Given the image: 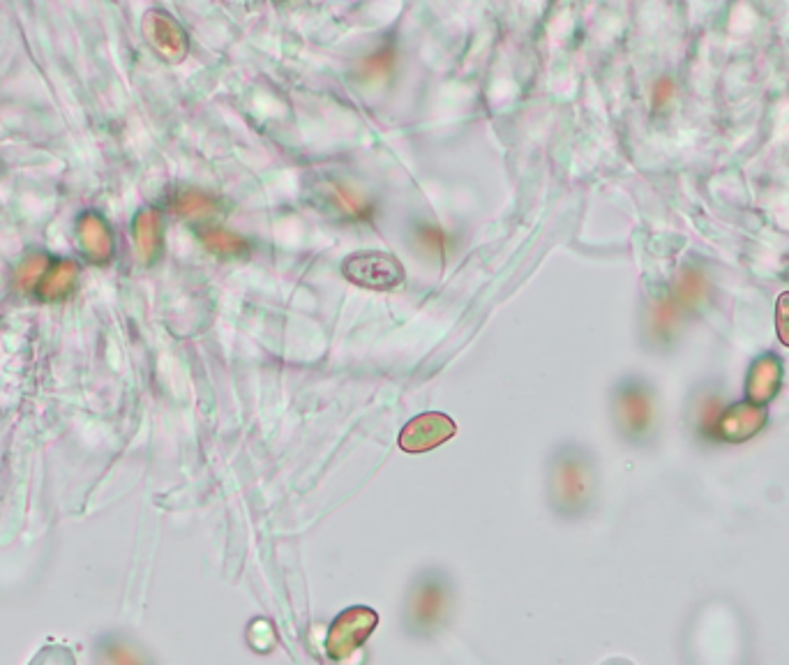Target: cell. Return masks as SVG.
<instances>
[{
	"mask_svg": "<svg viewBox=\"0 0 789 665\" xmlns=\"http://www.w3.org/2000/svg\"><path fill=\"white\" fill-rule=\"evenodd\" d=\"M552 504L566 515L582 513L593 497V469L580 448L568 446L552 465Z\"/></svg>",
	"mask_w": 789,
	"mask_h": 665,
	"instance_id": "1",
	"label": "cell"
},
{
	"mask_svg": "<svg viewBox=\"0 0 789 665\" xmlns=\"http://www.w3.org/2000/svg\"><path fill=\"white\" fill-rule=\"evenodd\" d=\"M342 273L353 285L372 291H390L404 282L402 261L388 252L365 250L349 254L342 264Z\"/></svg>",
	"mask_w": 789,
	"mask_h": 665,
	"instance_id": "2",
	"label": "cell"
},
{
	"mask_svg": "<svg viewBox=\"0 0 789 665\" xmlns=\"http://www.w3.org/2000/svg\"><path fill=\"white\" fill-rule=\"evenodd\" d=\"M614 418L623 437L640 442L653 425V395L640 379H628L614 393Z\"/></svg>",
	"mask_w": 789,
	"mask_h": 665,
	"instance_id": "3",
	"label": "cell"
},
{
	"mask_svg": "<svg viewBox=\"0 0 789 665\" xmlns=\"http://www.w3.org/2000/svg\"><path fill=\"white\" fill-rule=\"evenodd\" d=\"M77 266L70 261H49L42 257L28 259L19 271V282L26 291L42 298H65L74 287Z\"/></svg>",
	"mask_w": 789,
	"mask_h": 665,
	"instance_id": "4",
	"label": "cell"
},
{
	"mask_svg": "<svg viewBox=\"0 0 789 665\" xmlns=\"http://www.w3.org/2000/svg\"><path fill=\"white\" fill-rule=\"evenodd\" d=\"M455 421L446 414L427 412L413 418L400 435V446L409 453H425L455 435Z\"/></svg>",
	"mask_w": 789,
	"mask_h": 665,
	"instance_id": "5",
	"label": "cell"
},
{
	"mask_svg": "<svg viewBox=\"0 0 789 665\" xmlns=\"http://www.w3.org/2000/svg\"><path fill=\"white\" fill-rule=\"evenodd\" d=\"M144 33L148 42L153 44V49L162 58H167L169 63L183 61L187 54V35L180 28L174 17H169L167 12H148L144 21Z\"/></svg>",
	"mask_w": 789,
	"mask_h": 665,
	"instance_id": "6",
	"label": "cell"
},
{
	"mask_svg": "<svg viewBox=\"0 0 789 665\" xmlns=\"http://www.w3.org/2000/svg\"><path fill=\"white\" fill-rule=\"evenodd\" d=\"M766 423V409L760 405H753V402H741V405H734L727 409V412L716 421V435L725 442L739 444L746 442L757 432L762 430V425Z\"/></svg>",
	"mask_w": 789,
	"mask_h": 665,
	"instance_id": "7",
	"label": "cell"
},
{
	"mask_svg": "<svg viewBox=\"0 0 789 665\" xmlns=\"http://www.w3.org/2000/svg\"><path fill=\"white\" fill-rule=\"evenodd\" d=\"M446 601H448L446 587H443L441 580L437 578L423 580V585L413 592L411 599V610H409L411 626L425 631L437 629L441 617L446 615Z\"/></svg>",
	"mask_w": 789,
	"mask_h": 665,
	"instance_id": "8",
	"label": "cell"
},
{
	"mask_svg": "<svg viewBox=\"0 0 789 665\" xmlns=\"http://www.w3.org/2000/svg\"><path fill=\"white\" fill-rule=\"evenodd\" d=\"M780 381H783V365H780V358L773 354L760 356L748 372V381H746L748 400L760 407L766 405V402L778 393Z\"/></svg>",
	"mask_w": 789,
	"mask_h": 665,
	"instance_id": "9",
	"label": "cell"
},
{
	"mask_svg": "<svg viewBox=\"0 0 789 665\" xmlns=\"http://www.w3.org/2000/svg\"><path fill=\"white\" fill-rule=\"evenodd\" d=\"M134 238H137V250L141 254V259L150 264L157 254L162 250V222L160 213L155 211H144L137 215V222H134Z\"/></svg>",
	"mask_w": 789,
	"mask_h": 665,
	"instance_id": "10",
	"label": "cell"
},
{
	"mask_svg": "<svg viewBox=\"0 0 789 665\" xmlns=\"http://www.w3.org/2000/svg\"><path fill=\"white\" fill-rule=\"evenodd\" d=\"M201 241H204L208 252L222 259H245L250 254V245L245 238L227 229H208L201 234Z\"/></svg>",
	"mask_w": 789,
	"mask_h": 665,
	"instance_id": "11",
	"label": "cell"
},
{
	"mask_svg": "<svg viewBox=\"0 0 789 665\" xmlns=\"http://www.w3.org/2000/svg\"><path fill=\"white\" fill-rule=\"evenodd\" d=\"M81 238H84V248L95 261H107L111 257V234L100 218L95 215H86L79 224Z\"/></svg>",
	"mask_w": 789,
	"mask_h": 665,
	"instance_id": "12",
	"label": "cell"
},
{
	"mask_svg": "<svg viewBox=\"0 0 789 665\" xmlns=\"http://www.w3.org/2000/svg\"><path fill=\"white\" fill-rule=\"evenodd\" d=\"M330 201L337 206V211L349 215V218H356V220H372V213L374 208L370 201H365L360 194H356L353 190H349L347 185L342 183H333L330 185Z\"/></svg>",
	"mask_w": 789,
	"mask_h": 665,
	"instance_id": "13",
	"label": "cell"
},
{
	"mask_svg": "<svg viewBox=\"0 0 789 665\" xmlns=\"http://www.w3.org/2000/svg\"><path fill=\"white\" fill-rule=\"evenodd\" d=\"M174 206H176V211L183 215V218H190V220L208 218V215H213L217 211L215 199L208 197V194L201 192V190L180 192L174 201Z\"/></svg>",
	"mask_w": 789,
	"mask_h": 665,
	"instance_id": "14",
	"label": "cell"
},
{
	"mask_svg": "<svg viewBox=\"0 0 789 665\" xmlns=\"http://www.w3.org/2000/svg\"><path fill=\"white\" fill-rule=\"evenodd\" d=\"M416 243L427 254H434V257H443V254L450 250V238L443 234L437 224H418Z\"/></svg>",
	"mask_w": 789,
	"mask_h": 665,
	"instance_id": "15",
	"label": "cell"
},
{
	"mask_svg": "<svg viewBox=\"0 0 789 665\" xmlns=\"http://www.w3.org/2000/svg\"><path fill=\"white\" fill-rule=\"evenodd\" d=\"M395 67V49L393 47H383L377 54L367 56L363 63H360V74L365 79H383L393 72Z\"/></svg>",
	"mask_w": 789,
	"mask_h": 665,
	"instance_id": "16",
	"label": "cell"
},
{
	"mask_svg": "<svg viewBox=\"0 0 789 665\" xmlns=\"http://www.w3.org/2000/svg\"><path fill=\"white\" fill-rule=\"evenodd\" d=\"M776 331L785 347H789V291H783L776 303Z\"/></svg>",
	"mask_w": 789,
	"mask_h": 665,
	"instance_id": "17",
	"label": "cell"
}]
</instances>
